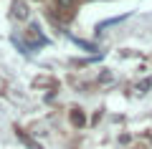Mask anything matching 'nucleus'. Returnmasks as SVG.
<instances>
[{"instance_id":"obj_2","label":"nucleus","mask_w":152,"mask_h":149,"mask_svg":"<svg viewBox=\"0 0 152 149\" xmlns=\"http://www.w3.org/2000/svg\"><path fill=\"white\" fill-rule=\"evenodd\" d=\"M26 38H28V46H43L46 43V38L41 36L38 25H31V31H26Z\"/></svg>"},{"instance_id":"obj_3","label":"nucleus","mask_w":152,"mask_h":149,"mask_svg":"<svg viewBox=\"0 0 152 149\" xmlns=\"http://www.w3.org/2000/svg\"><path fill=\"white\" fill-rule=\"evenodd\" d=\"M74 8H76V0H56V10L61 15H74Z\"/></svg>"},{"instance_id":"obj_4","label":"nucleus","mask_w":152,"mask_h":149,"mask_svg":"<svg viewBox=\"0 0 152 149\" xmlns=\"http://www.w3.org/2000/svg\"><path fill=\"white\" fill-rule=\"evenodd\" d=\"M74 124H76V126H81V124H84V116H81V111H74Z\"/></svg>"},{"instance_id":"obj_1","label":"nucleus","mask_w":152,"mask_h":149,"mask_svg":"<svg viewBox=\"0 0 152 149\" xmlns=\"http://www.w3.org/2000/svg\"><path fill=\"white\" fill-rule=\"evenodd\" d=\"M31 15V8H28L26 0H13V18L15 20H28Z\"/></svg>"}]
</instances>
